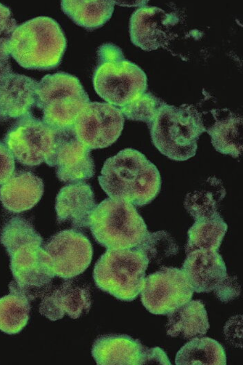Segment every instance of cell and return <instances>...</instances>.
Instances as JSON below:
<instances>
[{
    "instance_id": "6da1fadb",
    "label": "cell",
    "mask_w": 243,
    "mask_h": 365,
    "mask_svg": "<svg viewBox=\"0 0 243 365\" xmlns=\"http://www.w3.org/2000/svg\"><path fill=\"white\" fill-rule=\"evenodd\" d=\"M98 178L109 198L137 206L150 202L161 187L156 166L141 152L132 148H124L107 159Z\"/></svg>"
},
{
    "instance_id": "7a4b0ae2",
    "label": "cell",
    "mask_w": 243,
    "mask_h": 365,
    "mask_svg": "<svg viewBox=\"0 0 243 365\" xmlns=\"http://www.w3.org/2000/svg\"><path fill=\"white\" fill-rule=\"evenodd\" d=\"M67 47L64 34L53 18L40 16L17 26L9 42V52L22 67L47 70L61 63Z\"/></svg>"
},
{
    "instance_id": "3957f363",
    "label": "cell",
    "mask_w": 243,
    "mask_h": 365,
    "mask_svg": "<svg viewBox=\"0 0 243 365\" xmlns=\"http://www.w3.org/2000/svg\"><path fill=\"white\" fill-rule=\"evenodd\" d=\"M148 128L156 148L176 161H185L194 156L199 137L206 132L202 115L196 110L163 102Z\"/></svg>"
},
{
    "instance_id": "277c9868",
    "label": "cell",
    "mask_w": 243,
    "mask_h": 365,
    "mask_svg": "<svg viewBox=\"0 0 243 365\" xmlns=\"http://www.w3.org/2000/svg\"><path fill=\"white\" fill-rule=\"evenodd\" d=\"M92 82L98 95L120 108L145 92L147 79L137 65L125 59L122 49L112 43L100 46Z\"/></svg>"
},
{
    "instance_id": "5b68a950",
    "label": "cell",
    "mask_w": 243,
    "mask_h": 365,
    "mask_svg": "<svg viewBox=\"0 0 243 365\" xmlns=\"http://www.w3.org/2000/svg\"><path fill=\"white\" fill-rule=\"evenodd\" d=\"M88 227L95 241L107 249L139 247L148 237L145 223L134 206L110 198L96 205Z\"/></svg>"
},
{
    "instance_id": "8992f818",
    "label": "cell",
    "mask_w": 243,
    "mask_h": 365,
    "mask_svg": "<svg viewBox=\"0 0 243 365\" xmlns=\"http://www.w3.org/2000/svg\"><path fill=\"white\" fill-rule=\"evenodd\" d=\"M149 261L148 255L140 246L107 249L95 264V284L118 300L132 301L143 287Z\"/></svg>"
},
{
    "instance_id": "52a82bcc",
    "label": "cell",
    "mask_w": 243,
    "mask_h": 365,
    "mask_svg": "<svg viewBox=\"0 0 243 365\" xmlns=\"http://www.w3.org/2000/svg\"><path fill=\"white\" fill-rule=\"evenodd\" d=\"M90 102L79 80L69 73L48 74L38 82L35 107L42 111L43 122L53 129L73 126Z\"/></svg>"
},
{
    "instance_id": "ba28073f",
    "label": "cell",
    "mask_w": 243,
    "mask_h": 365,
    "mask_svg": "<svg viewBox=\"0 0 243 365\" xmlns=\"http://www.w3.org/2000/svg\"><path fill=\"white\" fill-rule=\"evenodd\" d=\"M54 141V130L32 112L17 119L4 138L14 158L29 166L46 163L52 153Z\"/></svg>"
},
{
    "instance_id": "9c48e42d",
    "label": "cell",
    "mask_w": 243,
    "mask_h": 365,
    "mask_svg": "<svg viewBox=\"0 0 243 365\" xmlns=\"http://www.w3.org/2000/svg\"><path fill=\"white\" fill-rule=\"evenodd\" d=\"M42 243L24 244L8 253L14 281L30 301L47 292L55 277L50 258L41 247Z\"/></svg>"
},
{
    "instance_id": "30bf717a",
    "label": "cell",
    "mask_w": 243,
    "mask_h": 365,
    "mask_svg": "<svg viewBox=\"0 0 243 365\" xmlns=\"http://www.w3.org/2000/svg\"><path fill=\"white\" fill-rule=\"evenodd\" d=\"M193 292L181 269L164 267L145 278L140 299L150 313L167 315L191 300Z\"/></svg>"
},
{
    "instance_id": "8fae6325",
    "label": "cell",
    "mask_w": 243,
    "mask_h": 365,
    "mask_svg": "<svg viewBox=\"0 0 243 365\" xmlns=\"http://www.w3.org/2000/svg\"><path fill=\"white\" fill-rule=\"evenodd\" d=\"M120 109L107 103L90 102L76 117L73 129L78 139L90 149L115 143L123 128Z\"/></svg>"
},
{
    "instance_id": "7c38bea8",
    "label": "cell",
    "mask_w": 243,
    "mask_h": 365,
    "mask_svg": "<svg viewBox=\"0 0 243 365\" xmlns=\"http://www.w3.org/2000/svg\"><path fill=\"white\" fill-rule=\"evenodd\" d=\"M54 130L53 150L45 163L55 168L58 180L70 183L93 177L95 171L91 149L78 139L73 126Z\"/></svg>"
},
{
    "instance_id": "4fadbf2b",
    "label": "cell",
    "mask_w": 243,
    "mask_h": 365,
    "mask_svg": "<svg viewBox=\"0 0 243 365\" xmlns=\"http://www.w3.org/2000/svg\"><path fill=\"white\" fill-rule=\"evenodd\" d=\"M43 249L49 255L55 276L71 279L83 273L92 260L89 239L76 229H66L51 237Z\"/></svg>"
},
{
    "instance_id": "5bb4252c",
    "label": "cell",
    "mask_w": 243,
    "mask_h": 365,
    "mask_svg": "<svg viewBox=\"0 0 243 365\" xmlns=\"http://www.w3.org/2000/svg\"><path fill=\"white\" fill-rule=\"evenodd\" d=\"M52 288L42 297L40 313L51 321L62 319L66 314L77 319L89 311L91 305L89 288L72 278Z\"/></svg>"
},
{
    "instance_id": "9a60e30c",
    "label": "cell",
    "mask_w": 243,
    "mask_h": 365,
    "mask_svg": "<svg viewBox=\"0 0 243 365\" xmlns=\"http://www.w3.org/2000/svg\"><path fill=\"white\" fill-rule=\"evenodd\" d=\"M37 85L35 79L11 68L0 73V122L31 113L35 107Z\"/></svg>"
},
{
    "instance_id": "2e32d148",
    "label": "cell",
    "mask_w": 243,
    "mask_h": 365,
    "mask_svg": "<svg viewBox=\"0 0 243 365\" xmlns=\"http://www.w3.org/2000/svg\"><path fill=\"white\" fill-rule=\"evenodd\" d=\"M96 205L89 184L84 182L69 183L61 188L56 197L57 223H68L76 230L88 227Z\"/></svg>"
},
{
    "instance_id": "e0dca14e",
    "label": "cell",
    "mask_w": 243,
    "mask_h": 365,
    "mask_svg": "<svg viewBox=\"0 0 243 365\" xmlns=\"http://www.w3.org/2000/svg\"><path fill=\"white\" fill-rule=\"evenodd\" d=\"M148 348L127 334H107L96 338L91 354L98 365H145Z\"/></svg>"
},
{
    "instance_id": "ac0fdd59",
    "label": "cell",
    "mask_w": 243,
    "mask_h": 365,
    "mask_svg": "<svg viewBox=\"0 0 243 365\" xmlns=\"http://www.w3.org/2000/svg\"><path fill=\"white\" fill-rule=\"evenodd\" d=\"M181 270L193 291H213L227 277L225 263L216 250L199 249L187 253Z\"/></svg>"
},
{
    "instance_id": "d6986e66",
    "label": "cell",
    "mask_w": 243,
    "mask_h": 365,
    "mask_svg": "<svg viewBox=\"0 0 243 365\" xmlns=\"http://www.w3.org/2000/svg\"><path fill=\"white\" fill-rule=\"evenodd\" d=\"M41 179L33 173L19 170L14 172L0 187V201L9 211L20 213L33 207L44 192Z\"/></svg>"
},
{
    "instance_id": "ffe728a7",
    "label": "cell",
    "mask_w": 243,
    "mask_h": 365,
    "mask_svg": "<svg viewBox=\"0 0 243 365\" xmlns=\"http://www.w3.org/2000/svg\"><path fill=\"white\" fill-rule=\"evenodd\" d=\"M167 334L191 340L205 335L210 327L205 305L200 300H190L167 314Z\"/></svg>"
},
{
    "instance_id": "44dd1931",
    "label": "cell",
    "mask_w": 243,
    "mask_h": 365,
    "mask_svg": "<svg viewBox=\"0 0 243 365\" xmlns=\"http://www.w3.org/2000/svg\"><path fill=\"white\" fill-rule=\"evenodd\" d=\"M215 122L206 129L211 137V143L218 152L234 158L243 152V117L229 110L224 113L213 110Z\"/></svg>"
},
{
    "instance_id": "7402d4cb",
    "label": "cell",
    "mask_w": 243,
    "mask_h": 365,
    "mask_svg": "<svg viewBox=\"0 0 243 365\" xmlns=\"http://www.w3.org/2000/svg\"><path fill=\"white\" fill-rule=\"evenodd\" d=\"M115 0H62L61 8L75 24L88 31L102 27L111 18Z\"/></svg>"
},
{
    "instance_id": "603a6c76",
    "label": "cell",
    "mask_w": 243,
    "mask_h": 365,
    "mask_svg": "<svg viewBox=\"0 0 243 365\" xmlns=\"http://www.w3.org/2000/svg\"><path fill=\"white\" fill-rule=\"evenodd\" d=\"M8 287L9 294L0 298V330L11 335L20 332L27 324L31 305L14 280Z\"/></svg>"
},
{
    "instance_id": "cb8c5ba5",
    "label": "cell",
    "mask_w": 243,
    "mask_h": 365,
    "mask_svg": "<svg viewBox=\"0 0 243 365\" xmlns=\"http://www.w3.org/2000/svg\"><path fill=\"white\" fill-rule=\"evenodd\" d=\"M176 365H226V357L223 346L208 337H195L177 352Z\"/></svg>"
},
{
    "instance_id": "d4e9b609",
    "label": "cell",
    "mask_w": 243,
    "mask_h": 365,
    "mask_svg": "<svg viewBox=\"0 0 243 365\" xmlns=\"http://www.w3.org/2000/svg\"><path fill=\"white\" fill-rule=\"evenodd\" d=\"M226 229V223L218 217L199 219L189 231L186 253L199 249L216 250Z\"/></svg>"
},
{
    "instance_id": "484cf974",
    "label": "cell",
    "mask_w": 243,
    "mask_h": 365,
    "mask_svg": "<svg viewBox=\"0 0 243 365\" xmlns=\"http://www.w3.org/2000/svg\"><path fill=\"white\" fill-rule=\"evenodd\" d=\"M0 241L8 253L21 245L43 241V239L29 221L16 216L9 219L3 225L0 232Z\"/></svg>"
},
{
    "instance_id": "4316f807",
    "label": "cell",
    "mask_w": 243,
    "mask_h": 365,
    "mask_svg": "<svg viewBox=\"0 0 243 365\" xmlns=\"http://www.w3.org/2000/svg\"><path fill=\"white\" fill-rule=\"evenodd\" d=\"M159 105L155 96L144 92L119 109L126 119L145 122L148 127L154 120Z\"/></svg>"
},
{
    "instance_id": "83f0119b",
    "label": "cell",
    "mask_w": 243,
    "mask_h": 365,
    "mask_svg": "<svg viewBox=\"0 0 243 365\" xmlns=\"http://www.w3.org/2000/svg\"><path fill=\"white\" fill-rule=\"evenodd\" d=\"M17 27L16 21L7 6L0 3V61L9 62V42Z\"/></svg>"
},
{
    "instance_id": "f1b7e54d",
    "label": "cell",
    "mask_w": 243,
    "mask_h": 365,
    "mask_svg": "<svg viewBox=\"0 0 243 365\" xmlns=\"http://www.w3.org/2000/svg\"><path fill=\"white\" fill-rule=\"evenodd\" d=\"M213 292L221 301L225 303L231 301L238 296L241 293V286L236 278L227 277L220 284Z\"/></svg>"
},
{
    "instance_id": "f546056e",
    "label": "cell",
    "mask_w": 243,
    "mask_h": 365,
    "mask_svg": "<svg viewBox=\"0 0 243 365\" xmlns=\"http://www.w3.org/2000/svg\"><path fill=\"white\" fill-rule=\"evenodd\" d=\"M15 158L4 143L0 141V184L6 182L14 172Z\"/></svg>"
},
{
    "instance_id": "4dcf8cb0",
    "label": "cell",
    "mask_w": 243,
    "mask_h": 365,
    "mask_svg": "<svg viewBox=\"0 0 243 365\" xmlns=\"http://www.w3.org/2000/svg\"><path fill=\"white\" fill-rule=\"evenodd\" d=\"M171 365L164 351L159 347L148 348L146 364Z\"/></svg>"
}]
</instances>
